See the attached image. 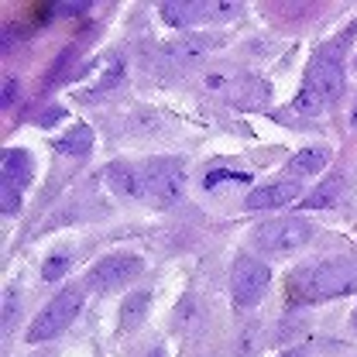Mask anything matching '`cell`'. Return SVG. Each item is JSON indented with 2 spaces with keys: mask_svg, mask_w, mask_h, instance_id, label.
I'll return each mask as SVG.
<instances>
[{
  "mask_svg": "<svg viewBox=\"0 0 357 357\" xmlns=\"http://www.w3.org/2000/svg\"><path fill=\"white\" fill-rule=\"evenodd\" d=\"M121 76H124V59H110V66H107V73H103V79H100V89H114L121 83Z\"/></svg>",
  "mask_w": 357,
  "mask_h": 357,
  "instance_id": "ffe728a7",
  "label": "cell"
},
{
  "mask_svg": "<svg viewBox=\"0 0 357 357\" xmlns=\"http://www.w3.org/2000/svg\"><path fill=\"white\" fill-rule=\"evenodd\" d=\"M162 21L169 28H192V24H213V21H230L241 14L237 0H169L162 3Z\"/></svg>",
  "mask_w": 357,
  "mask_h": 357,
  "instance_id": "277c9868",
  "label": "cell"
},
{
  "mask_svg": "<svg viewBox=\"0 0 357 357\" xmlns=\"http://www.w3.org/2000/svg\"><path fill=\"white\" fill-rule=\"evenodd\" d=\"M79 306H83V292H79V289H62V292L31 319V326H28V333H24L28 344H42V340L59 337L62 330H69V323L79 316Z\"/></svg>",
  "mask_w": 357,
  "mask_h": 357,
  "instance_id": "5b68a950",
  "label": "cell"
},
{
  "mask_svg": "<svg viewBox=\"0 0 357 357\" xmlns=\"http://www.w3.org/2000/svg\"><path fill=\"white\" fill-rule=\"evenodd\" d=\"M35 176V162H31V155L28 151H21V148H7L3 151V158H0V182L3 185H14V189H28V182Z\"/></svg>",
  "mask_w": 357,
  "mask_h": 357,
  "instance_id": "8fae6325",
  "label": "cell"
},
{
  "mask_svg": "<svg viewBox=\"0 0 357 357\" xmlns=\"http://www.w3.org/2000/svg\"><path fill=\"white\" fill-rule=\"evenodd\" d=\"M86 10V3L79 0V3H62V7H55V14H83Z\"/></svg>",
  "mask_w": 357,
  "mask_h": 357,
  "instance_id": "cb8c5ba5",
  "label": "cell"
},
{
  "mask_svg": "<svg viewBox=\"0 0 357 357\" xmlns=\"http://www.w3.org/2000/svg\"><path fill=\"white\" fill-rule=\"evenodd\" d=\"M248 172H241V169H210L206 176H203V189H217L223 182H248Z\"/></svg>",
  "mask_w": 357,
  "mask_h": 357,
  "instance_id": "ac0fdd59",
  "label": "cell"
},
{
  "mask_svg": "<svg viewBox=\"0 0 357 357\" xmlns=\"http://www.w3.org/2000/svg\"><path fill=\"white\" fill-rule=\"evenodd\" d=\"M185 192V169L178 158H151L141 165V196L155 210L176 206Z\"/></svg>",
  "mask_w": 357,
  "mask_h": 357,
  "instance_id": "3957f363",
  "label": "cell"
},
{
  "mask_svg": "<svg viewBox=\"0 0 357 357\" xmlns=\"http://www.w3.org/2000/svg\"><path fill=\"white\" fill-rule=\"evenodd\" d=\"M107 182L121 199H134L141 196V169H131L128 162H110L107 165Z\"/></svg>",
  "mask_w": 357,
  "mask_h": 357,
  "instance_id": "7c38bea8",
  "label": "cell"
},
{
  "mask_svg": "<svg viewBox=\"0 0 357 357\" xmlns=\"http://www.w3.org/2000/svg\"><path fill=\"white\" fill-rule=\"evenodd\" d=\"M144 357H165V351H162V347H151V351H148Z\"/></svg>",
  "mask_w": 357,
  "mask_h": 357,
  "instance_id": "d4e9b609",
  "label": "cell"
},
{
  "mask_svg": "<svg viewBox=\"0 0 357 357\" xmlns=\"http://www.w3.org/2000/svg\"><path fill=\"white\" fill-rule=\"evenodd\" d=\"M340 93H344V62L333 52H316L292 107L303 110V114H319L323 107L337 103Z\"/></svg>",
  "mask_w": 357,
  "mask_h": 357,
  "instance_id": "7a4b0ae2",
  "label": "cell"
},
{
  "mask_svg": "<svg viewBox=\"0 0 357 357\" xmlns=\"http://www.w3.org/2000/svg\"><path fill=\"white\" fill-rule=\"evenodd\" d=\"M17 100V79H3V107H10Z\"/></svg>",
  "mask_w": 357,
  "mask_h": 357,
  "instance_id": "603a6c76",
  "label": "cell"
},
{
  "mask_svg": "<svg viewBox=\"0 0 357 357\" xmlns=\"http://www.w3.org/2000/svg\"><path fill=\"white\" fill-rule=\"evenodd\" d=\"M268 282H271V271L261 258L255 255H237L234 265H230V292H234V303L237 310H251L261 303V296L268 292Z\"/></svg>",
  "mask_w": 357,
  "mask_h": 357,
  "instance_id": "8992f818",
  "label": "cell"
},
{
  "mask_svg": "<svg viewBox=\"0 0 357 357\" xmlns=\"http://www.w3.org/2000/svg\"><path fill=\"white\" fill-rule=\"evenodd\" d=\"M148 303H151V296H148V292H134L131 299L124 303V310H121V330L137 326V323H141V316L148 312Z\"/></svg>",
  "mask_w": 357,
  "mask_h": 357,
  "instance_id": "e0dca14e",
  "label": "cell"
},
{
  "mask_svg": "<svg viewBox=\"0 0 357 357\" xmlns=\"http://www.w3.org/2000/svg\"><path fill=\"white\" fill-rule=\"evenodd\" d=\"M278 357H306V354H303V351H282Z\"/></svg>",
  "mask_w": 357,
  "mask_h": 357,
  "instance_id": "484cf974",
  "label": "cell"
},
{
  "mask_svg": "<svg viewBox=\"0 0 357 357\" xmlns=\"http://www.w3.org/2000/svg\"><path fill=\"white\" fill-rule=\"evenodd\" d=\"M206 52H210V38H199V35H185V38H178L165 48V55L176 66H196V62L206 59Z\"/></svg>",
  "mask_w": 357,
  "mask_h": 357,
  "instance_id": "4fadbf2b",
  "label": "cell"
},
{
  "mask_svg": "<svg viewBox=\"0 0 357 357\" xmlns=\"http://www.w3.org/2000/svg\"><path fill=\"white\" fill-rule=\"evenodd\" d=\"M326 162H330L326 148H303V151H296V155H292L289 172H292L296 178H299V176H312V172H323V169H326Z\"/></svg>",
  "mask_w": 357,
  "mask_h": 357,
  "instance_id": "5bb4252c",
  "label": "cell"
},
{
  "mask_svg": "<svg viewBox=\"0 0 357 357\" xmlns=\"http://www.w3.org/2000/svg\"><path fill=\"white\" fill-rule=\"evenodd\" d=\"M203 86L217 96H227L230 103L237 107H261L268 96H271V86L265 79H255V76H237V73H210L203 79Z\"/></svg>",
  "mask_w": 357,
  "mask_h": 357,
  "instance_id": "ba28073f",
  "label": "cell"
},
{
  "mask_svg": "<svg viewBox=\"0 0 357 357\" xmlns=\"http://www.w3.org/2000/svg\"><path fill=\"white\" fill-rule=\"evenodd\" d=\"M289 292L303 303L351 296L357 292V258H326L296 268L289 275Z\"/></svg>",
  "mask_w": 357,
  "mask_h": 357,
  "instance_id": "6da1fadb",
  "label": "cell"
},
{
  "mask_svg": "<svg viewBox=\"0 0 357 357\" xmlns=\"http://www.w3.org/2000/svg\"><path fill=\"white\" fill-rule=\"evenodd\" d=\"M14 303H17V292L7 289L3 292V326H10V316H14Z\"/></svg>",
  "mask_w": 357,
  "mask_h": 357,
  "instance_id": "7402d4cb",
  "label": "cell"
},
{
  "mask_svg": "<svg viewBox=\"0 0 357 357\" xmlns=\"http://www.w3.org/2000/svg\"><path fill=\"white\" fill-rule=\"evenodd\" d=\"M296 196H303L299 178H285V182H271V185L255 189V192L244 199V206H248V210H278V206L296 203Z\"/></svg>",
  "mask_w": 357,
  "mask_h": 357,
  "instance_id": "30bf717a",
  "label": "cell"
},
{
  "mask_svg": "<svg viewBox=\"0 0 357 357\" xmlns=\"http://www.w3.org/2000/svg\"><path fill=\"white\" fill-rule=\"evenodd\" d=\"M0 210H3V213H17V210H21V189L0 182Z\"/></svg>",
  "mask_w": 357,
  "mask_h": 357,
  "instance_id": "d6986e66",
  "label": "cell"
},
{
  "mask_svg": "<svg viewBox=\"0 0 357 357\" xmlns=\"http://www.w3.org/2000/svg\"><path fill=\"white\" fill-rule=\"evenodd\" d=\"M66 271H69V258H66V255H55V258H48V261H45V268H42V275L48 278V282L62 278Z\"/></svg>",
  "mask_w": 357,
  "mask_h": 357,
  "instance_id": "44dd1931",
  "label": "cell"
},
{
  "mask_svg": "<svg viewBox=\"0 0 357 357\" xmlns=\"http://www.w3.org/2000/svg\"><path fill=\"white\" fill-rule=\"evenodd\" d=\"M340 192H344V178L340 176H330L323 185H316L310 196L303 199V206L306 210H319V206H333L337 199H340Z\"/></svg>",
  "mask_w": 357,
  "mask_h": 357,
  "instance_id": "2e32d148",
  "label": "cell"
},
{
  "mask_svg": "<svg viewBox=\"0 0 357 357\" xmlns=\"http://www.w3.org/2000/svg\"><path fill=\"white\" fill-rule=\"evenodd\" d=\"M354 330H357V312H354Z\"/></svg>",
  "mask_w": 357,
  "mask_h": 357,
  "instance_id": "4316f807",
  "label": "cell"
},
{
  "mask_svg": "<svg viewBox=\"0 0 357 357\" xmlns=\"http://www.w3.org/2000/svg\"><path fill=\"white\" fill-rule=\"evenodd\" d=\"M55 148H59L62 155L83 158V155H89V148H93V131H89L86 124H76L73 131H66L59 141H55Z\"/></svg>",
  "mask_w": 357,
  "mask_h": 357,
  "instance_id": "9a60e30c",
  "label": "cell"
},
{
  "mask_svg": "<svg viewBox=\"0 0 357 357\" xmlns=\"http://www.w3.org/2000/svg\"><path fill=\"white\" fill-rule=\"evenodd\" d=\"M141 258L137 255H107L100 258L96 265L89 268V289L96 292H114V289H124L134 275L141 271Z\"/></svg>",
  "mask_w": 357,
  "mask_h": 357,
  "instance_id": "9c48e42d",
  "label": "cell"
},
{
  "mask_svg": "<svg viewBox=\"0 0 357 357\" xmlns=\"http://www.w3.org/2000/svg\"><path fill=\"white\" fill-rule=\"evenodd\" d=\"M312 237V227L303 217H278L255 230V244L268 255H292Z\"/></svg>",
  "mask_w": 357,
  "mask_h": 357,
  "instance_id": "52a82bcc",
  "label": "cell"
},
{
  "mask_svg": "<svg viewBox=\"0 0 357 357\" xmlns=\"http://www.w3.org/2000/svg\"><path fill=\"white\" fill-rule=\"evenodd\" d=\"M354 124H357V110H354Z\"/></svg>",
  "mask_w": 357,
  "mask_h": 357,
  "instance_id": "83f0119b",
  "label": "cell"
}]
</instances>
